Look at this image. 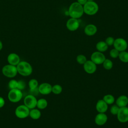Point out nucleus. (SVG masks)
I'll return each instance as SVG.
<instances>
[{
    "label": "nucleus",
    "mask_w": 128,
    "mask_h": 128,
    "mask_svg": "<svg viewBox=\"0 0 128 128\" xmlns=\"http://www.w3.org/2000/svg\"><path fill=\"white\" fill-rule=\"evenodd\" d=\"M88 0H77V2L82 6L88 2Z\"/></svg>",
    "instance_id": "35"
},
{
    "label": "nucleus",
    "mask_w": 128,
    "mask_h": 128,
    "mask_svg": "<svg viewBox=\"0 0 128 128\" xmlns=\"http://www.w3.org/2000/svg\"><path fill=\"white\" fill-rule=\"evenodd\" d=\"M76 62L80 64H84L87 60L86 56L84 54H78L76 58Z\"/></svg>",
    "instance_id": "27"
},
{
    "label": "nucleus",
    "mask_w": 128,
    "mask_h": 128,
    "mask_svg": "<svg viewBox=\"0 0 128 128\" xmlns=\"http://www.w3.org/2000/svg\"><path fill=\"white\" fill-rule=\"evenodd\" d=\"M98 30L97 27L93 24H88L84 28V34L88 36H92L94 35Z\"/></svg>",
    "instance_id": "17"
},
{
    "label": "nucleus",
    "mask_w": 128,
    "mask_h": 128,
    "mask_svg": "<svg viewBox=\"0 0 128 128\" xmlns=\"http://www.w3.org/2000/svg\"><path fill=\"white\" fill-rule=\"evenodd\" d=\"M84 12L89 16H92L96 14L98 10V4L94 1H88L84 6Z\"/></svg>",
    "instance_id": "3"
},
{
    "label": "nucleus",
    "mask_w": 128,
    "mask_h": 128,
    "mask_svg": "<svg viewBox=\"0 0 128 128\" xmlns=\"http://www.w3.org/2000/svg\"><path fill=\"white\" fill-rule=\"evenodd\" d=\"M66 26L70 31H75L77 30L80 26V22L78 19L70 18L67 20Z\"/></svg>",
    "instance_id": "11"
},
{
    "label": "nucleus",
    "mask_w": 128,
    "mask_h": 128,
    "mask_svg": "<svg viewBox=\"0 0 128 128\" xmlns=\"http://www.w3.org/2000/svg\"><path fill=\"white\" fill-rule=\"evenodd\" d=\"M4 104H5V100L4 98L0 96V108H2L4 106Z\"/></svg>",
    "instance_id": "34"
},
{
    "label": "nucleus",
    "mask_w": 128,
    "mask_h": 128,
    "mask_svg": "<svg viewBox=\"0 0 128 128\" xmlns=\"http://www.w3.org/2000/svg\"><path fill=\"white\" fill-rule=\"evenodd\" d=\"M30 110L24 104L18 106L15 110V115L19 118L23 119L29 116Z\"/></svg>",
    "instance_id": "6"
},
{
    "label": "nucleus",
    "mask_w": 128,
    "mask_h": 128,
    "mask_svg": "<svg viewBox=\"0 0 128 128\" xmlns=\"http://www.w3.org/2000/svg\"><path fill=\"white\" fill-rule=\"evenodd\" d=\"M116 102L119 108L126 106L128 104V98L125 95H122L118 97Z\"/></svg>",
    "instance_id": "18"
},
{
    "label": "nucleus",
    "mask_w": 128,
    "mask_h": 128,
    "mask_svg": "<svg viewBox=\"0 0 128 128\" xmlns=\"http://www.w3.org/2000/svg\"><path fill=\"white\" fill-rule=\"evenodd\" d=\"M104 68L107 70H110L113 66V63L111 60L108 58H106L102 63Z\"/></svg>",
    "instance_id": "24"
},
{
    "label": "nucleus",
    "mask_w": 128,
    "mask_h": 128,
    "mask_svg": "<svg viewBox=\"0 0 128 128\" xmlns=\"http://www.w3.org/2000/svg\"><path fill=\"white\" fill-rule=\"evenodd\" d=\"M28 86L30 90H33L38 86V81L34 78L30 80L28 82Z\"/></svg>",
    "instance_id": "26"
},
{
    "label": "nucleus",
    "mask_w": 128,
    "mask_h": 128,
    "mask_svg": "<svg viewBox=\"0 0 128 128\" xmlns=\"http://www.w3.org/2000/svg\"><path fill=\"white\" fill-rule=\"evenodd\" d=\"M114 40L115 39L113 37L108 36L104 42H106V43L107 44V45L108 46H112L114 44Z\"/></svg>",
    "instance_id": "32"
},
{
    "label": "nucleus",
    "mask_w": 128,
    "mask_h": 128,
    "mask_svg": "<svg viewBox=\"0 0 128 128\" xmlns=\"http://www.w3.org/2000/svg\"><path fill=\"white\" fill-rule=\"evenodd\" d=\"M16 66L18 72L24 76H28L32 72V66L26 61H20Z\"/></svg>",
    "instance_id": "2"
},
{
    "label": "nucleus",
    "mask_w": 128,
    "mask_h": 128,
    "mask_svg": "<svg viewBox=\"0 0 128 128\" xmlns=\"http://www.w3.org/2000/svg\"><path fill=\"white\" fill-rule=\"evenodd\" d=\"M118 120L122 123H125L128 122V108L124 106L120 108L116 114Z\"/></svg>",
    "instance_id": "9"
},
{
    "label": "nucleus",
    "mask_w": 128,
    "mask_h": 128,
    "mask_svg": "<svg viewBox=\"0 0 128 128\" xmlns=\"http://www.w3.org/2000/svg\"><path fill=\"white\" fill-rule=\"evenodd\" d=\"M68 13L70 18L78 19L81 18L84 13L83 6L77 2H74L69 6Z\"/></svg>",
    "instance_id": "1"
},
{
    "label": "nucleus",
    "mask_w": 128,
    "mask_h": 128,
    "mask_svg": "<svg viewBox=\"0 0 128 128\" xmlns=\"http://www.w3.org/2000/svg\"><path fill=\"white\" fill-rule=\"evenodd\" d=\"M18 81L14 79L10 80L8 83V86L10 90L16 88H18Z\"/></svg>",
    "instance_id": "28"
},
{
    "label": "nucleus",
    "mask_w": 128,
    "mask_h": 128,
    "mask_svg": "<svg viewBox=\"0 0 128 128\" xmlns=\"http://www.w3.org/2000/svg\"><path fill=\"white\" fill-rule=\"evenodd\" d=\"M108 120V116L104 113H98L94 118V122L98 126L104 124Z\"/></svg>",
    "instance_id": "15"
},
{
    "label": "nucleus",
    "mask_w": 128,
    "mask_h": 128,
    "mask_svg": "<svg viewBox=\"0 0 128 128\" xmlns=\"http://www.w3.org/2000/svg\"><path fill=\"white\" fill-rule=\"evenodd\" d=\"M118 57L121 62L124 63L128 62V52L126 50L120 52Z\"/></svg>",
    "instance_id": "22"
},
{
    "label": "nucleus",
    "mask_w": 128,
    "mask_h": 128,
    "mask_svg": "<svg viewBox=\"0 0 128 128\" xmlns=\"http://www.w3.org/2000/svg\"><path fill=\"white\" fill-rule=\"evenodd\" d=\"M52 86L48 82H44L38 86L39 92L43 95H47L52 92Z\"/></svg>",
    "instance_id": "13"
},
{
    "label": "nucleus",
    "mask_w": 128,
    "mask_h": 128,
    "mask_svg": "<svg viewBox=\"0 0 128 128\" xmlns=\"http://www.w3.org/2000/svg\"><path fill=\"white\" fill-rule=\"evenodd\" d=\"M29 116L33 120H38L40 118L41 112L38 109L34 108L30 110Z\"/></svg>",
    "instance_id": "19"
},
{
    "label": "nucleus",
    "mask_w": 128,
    "mask_h": 128,
    "mask_svg": "<svg viewBox=\"0 0 128 128\" xmlns=\"http://www.w3.org/2000/svg\"><path fill=\"white\" fill-rule=\"evenodd\" d=\"M96 68V64L91 60H87L84 64V71L89 74H92L95 72Z\"/></svg>",
    "instance_id": "12"
},
{
    "label": "nucleus",
    "mask_w": 128,
    "mask_h": 128,
    "mask_svg": "<svg viewBox=\"0 0 128 128\" xmlns=\"http://www.w3.org/2000/svg\"><path fill=\"white\" fill-rule=\"evenodd\" d=\"M48 106V102L44 98H40L37 100L36 107L40 110L46 108Z\"/></svg>",
    "instance_id": "21"
},
{
    "label": "nucleus",
    "mask_w": 128,
    "mask_h": 128,
    "mask_svg": "<svg viewBox=\"0 0 128 128\" xmlns=\"http://www.w3.org/2000/svg\"><path fill=\"white\" fill-rule=\"evenodd\" d=\"M106 58L104 54L98 51L94 52L90 56V60L96 64H102Z\"/></svg>",
    "instance_id": "10"
},
{
    "label": "nucleus",
    "mask_w": 128,
    "mask_h": 128,
    "mask_svg": "<svg viewBox=\"0 0 128 128\" xmlns=\"http://www.w3.org/2000/svg\"><path fill=\"white\" fill-rule=\"evenodd\" d=\"M119 54H120V52L114 48L110 50V56L112 58H116L118 56Z\"/></svg>",
    "instance_id": "29"
},
{
    "label": "nucleus",
    "mask_w": 128,
    "mask_h": 128,
    "mask_svg": "<svg viewBox=\"0 0 128 128\" xmlns=\"http://www.w3.org/2000/svg\"><path fill=\"white\" fill-rule=\"evenodd\" d=\"M96 108L99 113H105L108 109V106L103 100H99L96 104Z\"/></svg>",
    "instance_id": "16"
},
{
    "label": "nucleus",
    "mask_w": 128,
    "mask_h": 128,
    "mask_svg": "<svg viewBox=\"0 0 128 128\" xmlns=\"http://www.w3.org/2000/svg\"><path fill=\"white\" fill-rule=\"evenodd\" d=\"M2 71L5 76L9 78L15 77L18 73L16 66L10 64L4 66L2 68Z\"/></svg>",
    "instance_id": "5"
},
{
    "label": "nucleus",
    "mask_w": 128,
    "mask_h": 128,
    "mask_svg": "<svg viewBox=\"0 0 128 128\" xmlns=\"http://www.w3.org/2000/svg\"><path fill=\"white\" fill-rule=\"evenodd\" d=\"M88 1H94V0H88Z\"/></svg>",
    "instance_id": "37"
},
{
    "label": "nucleus",
    "mask_w": 128,
    "mask_h": 128,
    "mask_svg": "<svg viewBox=\"0 0 128 128\" xmlns=\"http://www.w3.org/2000/svg\"><path fill=\"white\" fill-rule=\"evenodd\" d=\"M26 86V82L24 80H19L18 81V88L20 90H23L25 88Z\"/></svg>",
    "instance_id": "31"
},
{
    "label": "nucleus",
    "mask_w": 128,
    "mask_h": 128,
    "mask_svg": "<svg viewBox=\"0 0 128 128\" xmlns=\"http://www.w3.org/2000/svg\"><path fill=\"white\" fill-rule=\"evenodd\" d=\"M96 48L100 52H104L108 49V46L104 41H100L96 44Z\"/></svg>",
    "instance_id": "20"
},
{
    "label": "nucleus",
    "mask_w": 128,
    "mask_h": 128,
    "mask_svg": "<svg viewBox=\"0 0 128 128\" xmlns=\"http://www.w3.org/2000/svg\"><path fill=\"white\" fill-rule=\"evenodd\" d=\"M2 47H3V45H2V42L0 40V50H1L2 48Z\"/></svg>",
    "instance_id": "36"
},
{
    "label": "nucleus",
    "mask_w": 128,
    "mask_h": 128,
    "mask_svg": "<svg viewBox=\"0 0 128 128\" xmlns=\"http://www.w3.org/2000/svg\"><path fill=\"white\" fill-rule=\"evenodd\" d=\"M108 104H112L114 103L115 99L114 97L110 94L105 95L102 99Z\"/></svg>",
    "instance_id": "23"
},
{
    "label": "nucleus",
    "mask_w": 128,
    "mask_h": 128,
    "mask_svg": "<svg viewBox=\"0 0 128 128\" xmlns=\"http://www.w3.org/2000/svg\"><path fill=\"white\" fill-rule=\"evenodd\" d=\"M114 48L120 52L126 50L128 48L127 42L122 38H117L114 40L113 44Z\"/></svg>",
    "instance_id": "7"
},
{
    "label": "nucleus",
    "mask_w": 128,
    "mask_h": 128,
    "mask_svg": "<svg viewBox=\"0 0 128 128\" xmlns=\"http://www.w3.org/2000/svg\"><path fill=\"white\" fill-rule=\"evenodd\" d=\"M62 86L60 84H56L52 86V92L55 94H60L62 92Z\"/></svg>",
    "instance_id": "25"
},
{
    "label": "nucleus",
    "mask_w": 128,
    "mask_h": 128,
    "mask_svg": "<svg viewBox=\"0 0 128 128\" xmlns=\"http://www.w3.org/2000/svg\"><path fill=\"white\" fill-rule=\"evenodd\" d=\"M7 60L9 64L16 66L20 62L19 56L16 53L10 54L7 58Z\"/></svg>",
    "instance_id": "14"
},
{
    "label": "nucleus",
    "mask_w": 128,
    "mask_h": 128,
    "mask_svg": "<svg viewBox=\"0 0 128 128\" xmlns=\"http://www.w3.org/2000/svg\"><path fill=\"white\" fill-rule=\"evenodd\" d=\"M119 109H120V108L116 104H114L111 106V108H110V113L112 115H116L118 112Z\"/></svg>",
    "instance_id": "30"
},
{
    "label": "nucleus",
    "mask_w": 128,
    "mask_h": 128,
    "mask_svg": "<svg viewBox=\"0 0 128 128\" xmlns=\"http://www.w3.org/2000/svg\"><path fill=\"white\" fill-rule=\"evenodd\" d=\"M22 96L23 94L22 90L16 88L10 90L8 93V97L10 102L16 103L22 100Z\"/></svg>",
    "instance_id": "4"
},
{
    "label": "nucleus",
    "mask_w": 128,
    "mask_h": 128,
    "mask_svg": "<svg viewBox=\"0 0 128 128\" xmlns=\"http://www.w3.org/2000/svg\"><path fill=\"white\" fill-rule=\"evenodd\" d=\"M38 93H40V92H39V91L38 90V87L37 88H36L33 90H30V94L33 95L34 96H37L38 94Z\"/></svg>",
    "instance_id": "33"
},
{
    "label": "nucleus",
    "mask_w": 128,
    "mask_h": 128,
    "mask_svg": "<svg viewBox=\"0 0 128 128\" xmlns=\"http://www.w3.org/2000/svg\"><path fill=\"white\" fill-rule=\"evenodd\" d=\"M24 104L30 110L35 108L36 106L37 99L36 96L32 94H28L26 96L24 100Z\"/></svg>",
    "instance_id": "8"
}]
</instances>
